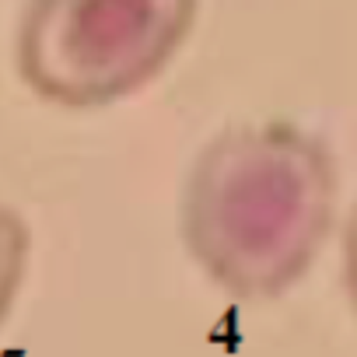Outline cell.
Segmentation results:
<instances>
[{
	"mask_svg": "<svg viewBox=\"0 0 357 357\" xmlns=\"http://www.w3.org/2000/svg\"><path fill=\"white\" fill-rule=\"evenodd\" d=\"M343 277H347L350 301H354V308H357V207H354V214H350L347 238H343Z\"/></svg>",
	"mask_w": 357,
	"mask_h": 357,
	"instance_id": "cell-4",
	"label": "cell"
},
{
	"mask_svg": "<svg viewBox=\"0 0 357 357\" xmlns=\"http://www.w3.org/2000/svg\"><path fill=\"white\" fill-rule=\"evenodd\" d=\"M333 207L336 172L315 137L294 126L235 130L193 165L183 238L225 291L273 298L315 259Z\"/></svg>",
	"mask_w": 357,
	"mask_h": 357,
	"instance_id": "cell-1",
	"label": "cell"
},
{
	"mask_svg": "<svg viewBox=\"0 0 357 357\" xmlns=\"http://www.w3.org/2000/svg\"><path fill=\"white\" fill-rule=\"evenodd\" d=\"M25 259H29V231L25 221L0 207V322H4L18 287H22V273H25Z\"/></svg>",
	"mask_w": 357,
	"mask_h": 357,
	"instance_id": "cell-3",
	"label": "cell"
},
{
	"mask_svg": "<svg viewBox=\"0 0 357 357\" xmlns=\"http://www.w3.org/2000/svg\"><path fill=\"white\" fill-rule=\"evenodd\" d=\"M197 0H29L18 32L25 81L91 109L144 88L186 43Z\"/></svg>",
	"mask_w": 357,
	"mask_h": 357,
	"instance_id": "cell-2",
	"label": "cell"
}]
</instances>
